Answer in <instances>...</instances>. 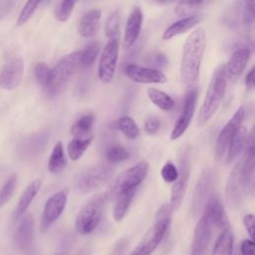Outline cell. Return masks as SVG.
<instances>
[{
  "instance_id": "6da1fadb",
  "label": "cell",
  "mask_w": 255,
  "mask_h": 255,
  "mask_svg": "<svg viewBox=\"0 0 255 255\" xmlns=\"http://www.w3.org/2000/svg\"><path fill=\"white\" fill-rule=\"evenodd\" d=\"M205 45V31L200 27L191 32L184 43L180 62V78L188 90L197 87Z\"/></svg>"
},
{
  "instance_id": "7a4b0ae2",
  "label": "cell",
  "mask_w": 255,
  "mask_h": 255,
  "mask_svg": "<svg viewBox=\"0 0 255 255\" xmlns=\"http://www.w3.org/2000/svg\"><path fill=\"white\" fill-rule=\"evenodd\" d=\"M227 81L228 79L226 75L225 65L221 64L214 70L212 74L209 86L200 107L197 117V123L200 127L204 126L213 117V115L220 107L225 95Z\"/></svg>"
},
{
  "instance_id": "3957f363",
  "label": "cell",
  "mask_w": 255,
  "mask_h": 255,
  "mask_svg": "<svg viewBox=\"0 0 255 255\" xmlns=\"http://www.w3.org/2000/svg\"><path fill=\"white\" fill-rule=\"evenodd\" d=\"M170 205L163 204L156 212L153 225L145 232L130 255H150L163 239L171 220Z\"/></svg>"
},
{
  "instance_id": "277c9868",
  "label": "cell",
  "mask_w": 255,
  "mask_h": 255,
  "mask_svg": "<svg viewBox=\"0 0 255 255\" xmlns=\"http://www.w3.org/2000/svg\"><path fill=\"white\" fill-rule=\"evenodd\" d=\"M79 69V51L61 58L51 69L50 80L43 89L46 96L48 98H55L61 94Z\"/></svg>"
},
{
  "instance_id": "5b68a950",
  "label": "cell",
  "mask_w": 255,
  "mask_h": 255,
  "mask_svg": "<svg viewBox=\"0 0 255 255\" xmlns=\"http://www.w3.org/2000/svg\"><path fill=\"white\" fill-rule=\"evenodd\" d=\"M107 200L108 197L106 193H97L92 195L83 204L75 221V229L78 234H90L97 228L101 221Z\"/></svg>"
},
{
  "instance_id": "8992f818",
  "label": "cell",
  "mask_w": 255,
  "mask_h": 255,
  "mask_svg": "<svg viewBox=\"0 0 255 255\" xmlns=\"http://www.w3.org/2000/svg\"><path fill=\"white\" fill-rule=\"evenodd\" d=\"M148 162L142 160L135 165L121 172L112 182L110 188L106 192L108 199L115 200L117 196L125 191L136 189L148 172Z\"/></svg>"
},
{
  "instance_id": "52a82bcc",
  "label": "cell",
  "mask_w": 255,
  "mask_h": 255,
  "mask_svg": "<svg viewBox=\"0 0 255 255\" xmlns=\"http://www.w3.org/2000/svg\"><path fill=\"white\" fill-rule=\"evenodd\" d=\"M114 175V168L107 163L92 165L83 170L76 178L75 186L78 191L88 193L107 184Z\"/></svg>"
},
{
  "instance_id": "ba28073f",
  "label": "cell",
  "mask_w": 255,
  "mask_h": 255,
  "mask_svg": "<svg viewBox=\"0 0 255 255\" xmlns=\"http://www.w3.org/2000/svg\"><path fill=\"white\" fill-rule=\"evenodd\" d=\"M177 170H178V175L172 185L170 202H169V205L172 211L177 210L180 207L186 188H187L188 180H189L190 159H189V153L187 150H184L180 154Z\"/></svg>"
},
{
  "instance_id": "9c48e42d",
  "label": "cell",
  "mask_w": 255,
  "mask_h": 255,
  "mask_svg": "<svg viewBox=\"0 0 255 255\" xmlns=\"http://www.w3.org/2000/svg\"><path fill=\"white\" fill-rule=\"evenodd\" d=\"M215 179L216 175L212 168H206L200 174L193 190L191 200V212L193 213V216H196L203 211L207 200L211 196Z\"/></svg>"
},
{
  "instance_id": "30bf717a",
  "label": "cell",
  "mask_w": 255,
  "mask_h": 255,
  "mask_svg": "<svg viewBox=\"0 0 255 255\" xmlns=\"http://www.w3.org/2000/svg\"><path fill=\"white\" fill-rule=\"evenodd\" d=\"M68 196L69 188L65 187L54 193L46 201L40 223V230L42 232H46L51 227V225H53L54 222H56L62 215L67 205Z\"/></svg>"
},
{
  "instance_id": "8fae6325",
  "label": "cell",
  "mask_w": 255,
  "mask_h": 255,
  "mask_svg": "<svg viewBox=\"0 0 255 255\" xmlns=\"http://www.w3.org/2000/svg\"><path fill=\"white\" fill-rule=\"evenodd\" d=\"M244 119L245 110L243 107H240L220 130L215 144V157L218 161H221L226 156L229 144L237 129L242 126Z\"/></svg>"
},
{
  "instance_id": "7c38bea8",
  "label": "cell",
  "mask_w": 255,
  "mask_h": 255,
  "mask_svg": "<svg viewBox=\"0 0 255 255\" xmlns=\"http://www.w3.org/2000/svg\"><path fill=\"white\" fill-rule=\"evenodd\" d=\"M48 140L49 134L46 131L35 132L22 137L16 146L18 157L24 161L36 158L45 149Z\"/></svg>"
},
{
  "instance_id": "4fadbf2b",
  "label": "cell",
  "mask_w": 255,
  "mask_h": 255,
  "mask_svg": "<svg viewBox=\"0 0 255 255\" xmlns=\"http://www.w3.org/2000/svg\"><path fill=\"white\" fill-rule=\"evenodd\" d=\"M119 57V41L109 40L99 60L98 76L103 83H111L115 77Z\"/></svg>"
},
{
  "instance_id": "5bb4252c",
  "label": "cell",
  "mask_w": 255,
  "mask_h": 255,
  "mask_svg": "<svg viewBox=\"0 0 255 255\" xmlns=\"http://www.w3.org/2000/svg\"><path fill=\"white\" fill-rule=\"evenodd\" d=\"M245 194V181H244V170H243V158L235 163L232 170L229 173L225 195L226 200L230 206L236 207L240 204L243 195Z\"/></svg>"
},
{
  "instance_id": "9a60e30c",
  "label": "cell",
  "mask_w": 255,
  "mask_h": 255,
  "mask_svg": "<svg viewBox=\"0 0 255 255\" xmlns=\"http://www.w3.org/2000/svg\"><path fill=\"white\" fill-rule=\"evenodd\" d=\"M198 98V90L197 87L193 89H189L184 97V102H183V107L182 111L175 122V125L171 130L170 138L171 139H177L180 137L185 130L187 129L190 121L192 120V117L195 112V107H196V102Z\"/></svg>"
},
{
  "instance_id": "2e32d148",
  "label": "cell",
  "mask_w": 255,
  "mask_h": 255,
  "mask_svg": "<svg viewBox=\"0 0 255 255\" xmlns=\"http://www.w3.org/2000/svg\"><path fill=\"white\" fill-rule=\"evenodd\" d=\"M213 224L211 219L203 209L201 217L196 223L192 244H191V255H205L208 249V245L211 239V231Z\"/></svg>"
},
{
  "instance_id": "e0dca14e",
  "label": "cell",
  "mask_w": 255,
  "mask_h": 255,
  "mask_svg": "<svg viewBox=\"0 0 255 255\" xmlns=\"http://www.w3.org/2000/svg\"><path fill=\"white\" fill-rule=\"evenodd\" d=\"M24 62L20 57L9 59L0 72V88L5 90L16 89L23 78Z\"/></svg>"
},
{
  "instance_id": "ac0fdd59",
  "label": "cell",
  "mask_w": 255,
  "mask_h": 255,
  "mask_svg": "<svg viewBox=\"0 0 255 255\" xmlns=\"http://www.w3.org/2000/svg\"><path fill=\"white\" fill-rule=\"evenodd\" d=\"M126 75L133 82L140 84H163L166 82L164 74L156 69L141 67L134 64L126 66Z\"/></svg>"
},
{
  "instance_id": "d6986e66",
  "label": "cell",
  "mask_w": 255,
  "mask_h": 255,
  "mask_svg": "<svg viewBox=\"0 0 255 255\" xmlns=\"http://www.w3.org/2000/svg\"><path fill=\"white\" fill-rule=\"evenodd\" d=\"M34 239V219L30 213L21 217L20 223L13 234V243L19 251H27Z\"/></svg>"
},
{
  "instance_id": "ffe728a7",
  "label": "cell",
  "mask_w": 255,
  "mask_h": 255,
  "mask_svg": "<svg viewBox=\"0 0 255 255\" xmlns=\"http://www.w3.org/2000/svg\"><path fill=\"white\" fill-rule=\"evenodd\" d=\"M251 52L247 47L237 48L228 59L225 64V70L227 79L230 81H236L244 72L249 59Z\"/></svg>"
},
{
  "instance_id": "44dd1931",
  "label": "cell",
  "mask_w": 255,
  "mask_h": 255,
  "mask_svg": "<svg viewBox=\"0 0 255 255\" xmlns=\"http://www.w3.org/2000/svg\"><path fill=\"white\" fill-rule=\"evenodd\" d=\"M204 210L208 213L213 226L218 229H224L230 227L227 214L222 205L221 199L218 194H211L209 199L207 200Z\"/></svg>"
},
{
  "instance_id": "7402d4cb",
  "label": "cell",
  "mask_w": 255,
  "mask_h": 255,
  "mask_svg": "<svg viewBox=\"0 0 255 255\" xmlns=\"http://www.w3.org/2000/svg\"><path fill=\"white\" fill-rule=\"evenodd\" d=\"M142 21H143V15L140 8L139 7L133 8L126 25L125 36H124V45L126 48H130L137 40L141 31Z\"/></svg>"
},
{
  "instance_id": "603a6c76",
  "label": "cell",
  "mask_w": 255,
  "mask_h": 255,
  "mask_svg": "<svg viewBox=\"0 0 255 255\" xmlns=\"http://www.w3.org/2000/svg\"><path fill=\"white\" fill-rule=\"evenodd\" d=\"M102 12L100 9H93L86 13L79 23V34L84 38H93L100 30Z\"/></svg>"
},
{
  "instance_id": "cb8c5ba5",
  "label": "cell",
  "mask_w": 255,
  "mask_h": 255,
  "mask_svg": "<svg viewBox=\"0 0 255 255\" xmlns=\"http://www.w3.org/2000/svg\"><path fill=\"white\" fill-rule=\"evenodd\" d=\"M201 21V17L198 15H191V16H186L182 17L178 21L172 23L168 28L165 29V31L162 34V39L163 40H169L177 35L183 34L186 31L190 30L199 22Z\"/></svg>"
},
{
  "instance_id": "d4e9b609",
  "label": "cell",
  "mask_w": 255,
  "mask_h": 255,
  "mask_svg": "<svg viewBox=\"0 0 255 255\" xmlns=\"http://www.w3.org/2000/svg\"><path fill=\"white\" fill-rule=\"evenodd\" d=\"M40 188H41V180L40 179L33 180L25 188V190L23 191V193H22V195H21V197L18 201L17 207L15 209V213H14L15 220L20 219L25 214L28 207L30 206V204L32 203V201L36 197L37 193L39 192Z\"/></svg>"
},
{
  "instance_id": "484cf974",
  "label": "cell",
  "mask_w": 255,
  "mask_h": 255,
  "mask_svg": "<svg viewBox=\"0 0 255 255\" xmlns=\"http://www.w3.org/2000/svg\"><path fill=\"white\" fill-rule=\"evenodd\" d=\"M247 139V129L241 126L235 132L226 152V163H231L243 150Z\"/></svg>"
},
{
  "instance_id": "4316f807",
  "label": "cell",
  "mask_w": 255,
  "mask_h": 255,
  "mask_svg": "<svg viewBox=\"0 0 255 255\" xmlns=\"http://www.w3.org/2000/svg\"><path fill=\"white\" fill-rule=\"evenodd\" d=\"M67 165V158L62 141H57L52 149L48 161V169L53 174L61 173Z\"/></svg>"
},
{
  "instance_id": "83f0119b",
  "label": "cell",
  "mask_w": 255,
  "mask_h": 255,
  "mask_svg": "<svg viewBox=\"0 0 255 255\" xmlns=\"http://www.w3.org/2000/svg\"><path fill=\"white\" fill-rule=\"evenodd\" d=\"M109 128L112 129L121 130L127 137L130 139L136 138L139 135V128L137 125L130 117H128V116L121 117L113 121L109 125Z\"/></svg>"
},
{
  "instance_id": "f1b7e54d",
  "label": "cell",
  "mask_w": 255,
  "mask_h": 255,
  "mask_svg": "<svg viewBox=\"0 0 255 255\" xmlns=\"http://www.w3.org/2000/svg\"><path fill=\"white\" fill-rule=\"evenodd\" d=\"M135 190L136 189H130V190L125 191L122 194H120L119 196H117V198L115 199L116 203L114 206L113 215H114V219L117 222L122 221L124 219V217L126 216V214L128 213L130 203L133 199Z\"/></svg>"
},
{
  "instance_id": "f546056e",
  "label": "cell",
  "mask_w": 255,
  "mask_h": 255,
  "mask_svg": "<svg viewBox=\"0 0 255 255\" xmlns=\"http://www.w3.org/2000/svg\"><path fill=\"white\" fill-rule=\"evenodd\" d=\"M213 0H180L175 7V14L179 17L195 15L196 12L204 9Z\"/></svg>"
},
{
  "instance_id": "4dcf8cb0",
  "label": "cell",
  "mask_w": 255,
  "mask_h": 255,
  "mask_svg": "<svg viewBox=\"0 0 255 255\" xmlns=\"http://www.w3.org/2000/svg\"><path fill=\"white\" fill-rule=\"evenodd\" d=\"M233 253V233L230 227L222 229L212 251V255H232Z\"/></svg>"
},
{
  "instance_id": "1f68e13d",
  "label": "cell",
  "mask_w": 255,
  "mask_h": 255,
  "mask_svg": "<svg viewBox=\"0 0 255 255\" xmlns=\"http://www.w3.org/2000/svg\"><path fill=\"white\" fill-rule=\"evenodd\" d=\"M94 136H83V137H74L72 140L69 141L67 150L68 155L72 160H78L80 159L85 151L88 149L90 144L93 141Z\"/></svg>"
},
{
  "instance_id": "d6a6232c",
  "label": "cell",
  "mask_w": 255,
  "mask_h": 255,
  "mask_svg": "<svg viewBox=\"0 0 255 255\" xmlns=\"http://www.w3.org/2000/svg\"><path fill=\"white\" fill-rule=\"evenodd\" d=\"M101 50V44L99 42H92L83 50L79 51V63L80 69H89L96 62Z\"/></svg>"
},
{
  "instance_id": "836d02e7",
  "label": "cell",
  "mask_w": 255,
  "mask_h": 255,
  "mask_svg": "<svg viewBox=\"0 0 255 255\" xmlns=\"http://www.w3.org/2000/svg\"><path fill=\"white\" fill-rule=\"evenodd\" d=\"M147 96L151 103L162 111H170L173 108L174 102L171 97L156 88H148Z\"/></svg>"
},
{
  "instance_id": "e575fe53",
  "label": "cell",
  "mask_w": 255,
  "mask_h": 255,
  "mask_svg": "<svg viewBox=\"0 0 255 255\" xmlns=\"http://www.w3.org/2000/svg\"><path fill=\"white\" fill-rule=\"evenodd\" d=\"M96 118L93 114H87L80 118L71 128V133L75 137L87 136L88 133L92 130Z\"/></svg>"
},
{
  "instance_id": "d590c367",
  "label": "cell",
  "mask_w": 255,
  "mask_h": 255,
  "mask_svg": "<svg viewBox=\"0 0 255 255\" xmlns=\"http://www.w3.org/2000/svg\"><path fill=\"white\" fill-rule=\"evenodd\" d=\"M17 185V175L12 174L0 188V208L4 207L13 196Z\"/></svg>"
},
{
  "instance_id": "8d00e7d4",
  "label": "cell",
  "mask_w": 255,
  "mask_h": 255,
  "mask_svg": "<svg viewBox=\"0 0 255 255\" xmlns=\"http://www.w3.org/2000/svg\"><path fill=\"white\" fill-rule=\"evenodd\" d=\"M105 32L109 40H120V15L118 11H114L106 22Z\"/></svg>"
},
{
  "instance_id": "74e56055",
  "label": "cell",
  "mask_w": 255,
  "mask_h": 255,
  "mask_svg": "<svg viewBox=\"0 0 255 255\" xmlns=\"http://www.w3.org/2000/svg\"><path fill=\"white\" fill-rule=\"evenodd\" d=\"M33 74L37 83L44 89L50 80L51 68H49V66L46 63L39 62L34 66Z\"/></svg>"
},
{
  "instance_id": "f35d334b",
  "label": "cell",
  "mask_w": 255,
  "mask_h": 255,
  "mask_svg": "<svg viewBox=\"0 0 255 255\" xmlns=\"http://www.w3.org/2000/svg\"><path fill=\"white\" fill-rule=\"evenodd\" d=\"M79 0H62L55 11V16L60 22L67 21Z\"/></svg>"
},
{
  "instance_id": "ab89813d",
  "label": "cell",
  "mask_w": 255,
  "mask_h": 255,
  "mask_svg": "<svg viewBox=\"0 0 255 255\" xmlns=\"http://www.w3.org/2000/svg\"><path fill=\"white\" fill-rule=\"evenodd\" d=\"M128 151L122 145L116 144L109 147L106 153V158L111 163H117L128 158Z\"/></svg>"
},
{
  "instance_id": "60d3db41",
  "label": "cell",
  "mask_w": 255,
  "mask_h": 255,
  "mask_svg": "<svg viewBox=\"0 0 255 255\" xmlns=\"http://www.w3.org/2000/svg\"><path fill=\"white\" fill-rule=\"evenodd\" d=\"M42 0H28L18 16L17 25L19 26L24 25L33 16V14L35 13L36 9L38 8Z\"/></svg>"
},
{
  "instance_id": "b9f144b4",
  "label": "cell",
  "mask_w": 255,
  "mask_h": 255,
  "mask_svg": "<svg viewBox=\"0 0 255 255\" xmlns=\"http://www.w3.org/2000/svg\"><path fill=\"white\" fill-rule=\"evenodd\" d=\"M160 174H161L162 179L165 182L170 183V182H174L175 179L177 178L178 170H177V167L171 161H167L162 166Z\"/></svg>"
},
{
  "instance_id": "7bdbcfd3",
  "label": "cell",
  "mask_w": 255,
  "mask_h": 255,
  "mask_svg": "<svg viewBox=\"0 0 255 255\" xmlns=\"http://www.w3.org/2000/svg\"><path fill=\"white\" fill-rule=\"evenodd\" d=\"M166 63H167L166 57L163 54H160V53H157L155 55L150 56L149 59L147 60V64L150 66L149 68H152V69L162 68L166 65Z\"/></svg>"
},
{
  "instance_id": "ee69618b",
  "label": "cell",
  "mask_w": 255,
  "mask_h": 255,
  "mask_svg": "<svg viewBox=\"0 0 255 255\" xmlns=\"http://www.w3.org/2000/svg\"><path fill=\"white\" fill-rule=\"evenodd\" d=\"M159 128H160V122L156 117L150 116L144 122V129L146 132H148L150 134L156 133L158 131Z\"/></svg>"
},
{
  "instance_id": "f6af8a7d",
  "label": "cell",
  "mask_w": 255,
  "mask_h": 255,
  "mask_svg": "<svg viewBox=\"0 0 255 255\" xmlns=\"http://www.w3.org/2000/svg\"><path fill=\"white\" fill-rule=\"evenodd\" d=\"M244 226L250 235L251 239L254 240V233H255V217L253 214H246L243 218Z\"/></svg>"
},
{
  "instance_id": "bcb514c9",
  "label": "cell",
  "mask_w": 255,
  "mask_h": 255,
  "mask_svg": "<svg viewBox=\"0 0 255 255\" xmlns=\"http://www.w3.org/2000/svg\"><path fill=\"white\" fill-rule=\"evenodd\" d=\"M242 255H254V241L252 239H245L241 243Z\"/></svg>"
},
{
  "instance_id": "7dc6e473",
  "label": "cell",
  "mask_w": 255,
  "mask_h": 255,
  "mask_svg": "<svg viewBox=\"0 0 255 255\" xmlns=\"http://www.w3.org/2000/svg\"><path fill=\"white\" fill-rule=\"evenodd\" d=\"M254 74H255L254 68H251V70L246 75L245 84H246V88L248 90H252L254 88V85H255V75Z\"/></svg>"
},
{
  "instance_id": "c3c4849f",
  "label": "cell",
  "mask_w": 255,
  "mask_h": 255,
  "mask_svg": "<svg viewBox=\"0 0 255 255\" xmlns=\"http://www.w3.org/2000/svg\"><path fill=\"white\" fill-rule=\"evenodd\" d=\"M175 1L176 0H145L146 3H148L149 5H153V6H165V5L171 4Z\"/></svg>"
},
{
  "instance_id": "681fc988",
  "label": "cell",
  "mask_w": 255,
  "mask_h": 255,
  "mask_svg": "<svg viewBox=\"0 0 255 255\" xmlns=\"http://www.w3.org/2000/svg\"><path fill=\"white\" fill-rule=\"evenodd\" d=\"M57 255H68V254H57Z\"/></svg>"
},
{
  "instance_id": "f907efd6",
  "label": "cell",
  "mask_w": 255,
  "mask_h": 255,
  "mask_svg": "<svg viewBox=\"0 0 255 255\" xmlns=\"http://www.w3.org/2000/svg\"><path fill=\"white\" fill-rule=\"evenodd\" d=\"M44 1H45V2H49L50 0H44Z\"/></svg>"
}]
</instances>
